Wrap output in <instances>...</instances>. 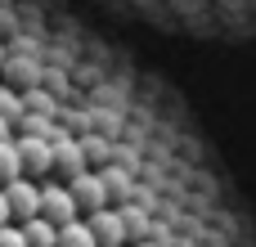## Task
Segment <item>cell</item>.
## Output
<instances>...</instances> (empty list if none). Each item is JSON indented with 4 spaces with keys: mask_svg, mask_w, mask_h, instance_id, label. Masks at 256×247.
Masks as SVG:
<instances>
[{
    "mask_svg": "<svg viewBox=\"0 0 256 247\" xmlns=\"http://www.w3.org/2000/svg\"><path fill=\"white\" fill-rule=\"evenodd\" d=\"M22 238H27V247H58V230H54L50 220L32 216V220L22 225Z\"/></svg>",
    "mask_w": 256,
    "mask_h": 247,
    "instance_id": "8",
    "label": "cell"
},
{
    "mask_svg": "<svg viewBox=\"0 0 256 247\" xmlns=\"http://www.w3.org/2000/svg\"><path fill=\"white\" fill-rule=\"evenodd\" d=\"M58 247H99V243H94V234H90L86 220H72V225L58 230Z\"/></svg>",
    "mask_w": 256,
    "mask_h": 247,
    "instance_id": "10",
    "label": "cell"
},
{
    "mask_svg": "<svg viewBox=\"0 0 256 247\" xmlns=\"http://www.w3.org/2000/svg\"><path fill=\"white\" fill-rule=\"evenodd\" d=\"M18 176H22V158H18V144L9 135V140H0V189L9 180H18Z\"/></svg>",
    "mask_w": 256,
    "mask_h": 247,
    "instance_id": "9",
    "label": "cell"
},
{
    "mask_svg": "<svg viewBox=\"0 0 256 247\" xmlns=\"http://www.w3.org/2000/svg\"><path fill=\"white\" fill-rule=\"evenodd\" d=\"M68 194H72V202H76L81 216H94V212L108 207V194H104L99 171H81V176H72V180H68Z\"/></svg>",
    "mask_w": 256,
    "mask_h": 247,
    "instance_id": "4",
    "label": "cell"
},
{
    "mask_svg": "<svg viewBox=\"0 0 256 247\" xmlns=\"http://www.w3.org/2000/svg\"><path fill=\"white\" fill-rule=\"evenodd\" d=\"M81 171H90L81 140H63V144H54V180L63 176V184H68V180H72V176H81Z\"/></svg>",
    "mask_w": 256,
    "mask_h": 247,
    "instance_id": "7",
    "label": "cell"
},
{
    "mask_svg": "<svg viewBox=\"0 0 256 247\" xmlns=\"http://www.w3.org/2000/svg\"><path fill=\"white\" fill-rule=\"evenodd\" d=\"M18 144V158H22V176L27 180H54V148L40 140V135H14Z\"/></svg>",
    "mask_w": 256,
    "mask_h": 247,
    "instance_id": "2",
    "label": "cell"
},
{
    "mask_svg": "<svg viewBox=\"0 0 256 247\" xmlns=\"http://www.w3.org/2000/svg\"><path fill=\"white\" fill-rule=\"evenodd\" d=\"M81 220L90 225V234H94V243H99V247H130V243H126V225H122L117 207H104V212L81 216Z\"/></svg>",
    "mask_w": 256,
    "mask_h": 247,
    "instance_id": "5",
    "label": "cell"
},
{
    "mask_svg": "<svg viewBox=\"0 0 256 247\" xmlns=\"http://www.w3.org/2000/svg\"><path fill=\"white\" fill-rule=\"evenodd\" d=\"M0 247H27L22 225H0Z\"/></svg>",
    "mask_w": 256,
    "mask_h": 247,
    "instance_id": "11",
    "label": "cell"
},
{
    "mask_svg": "<svg viewBox=\"0 0 256 247\" xmlns=\"http://www.w3.org/2000/svg\"><path fill=\"white\" fill-rule=\"evenodd\" d=\"M9 135H14V130H9V122L0 117V140H9Z\"/></svg>",
    "mask_w": 256,
    "mask_h": 247,
    "instance_id": "13",
    "label": "cell"
},
{
    "mask_svg": "<svg viewBox=\"0 0 256 247\" xmlns=\"http://www.w3.org/2000/svg\"><path fill=\"white\" fill-rule=\"evenodd\" d=\"M4 202H9V216L18 225H27L32 216H40V184L27 180V176H18V180L4 184Z\"/></svg>",
    "mask_w": 256,
    "mask_h": 247,
    "instance_id": "3",
    "label": "cell"
},
{
    "mask_svg": "<svg viewBox=\"0 0 256 247\" xmlns=\"http://www.w3.org/2000/svg\"><path fill=\"white\" fill-rule=\"evenodd\" d=\"M0 225H14V216H9V202H4V189H0Z\"/></svg>",
    "mask_w": 256,
    "mask_h": 247,
    "instance_id": "12",
    "label": "cell"
},
{
    "mask_svg": "<svg viewBox=\"0 0 256 247\" xmlns=\"http://www.w3.org/2000/svg\"><path fill=\"white\" fill-rule=\"evenodd\" d=\"M99 180H104V194H108V207H122V202H130L135 198V189H140V176H130V171H122V166H99Z\"/></svg>",
    "mask_w": 256,
    "mask_h": 247,
    "instance_id": "6",
    "label": "cell"
},
{
    "mask_svg": "<svg viewBox=\"0 0 256 247\" xmlns=\"http://www.w3.org/2000/svg\"><path fill=\"white\" fill-rule=\"evenodd\" d=\"M130 247H162V243H153V238H140V243H130Z\"/></svg>",
    "mask_w": 256,
    "mask_h": 247,
    "instance_id": "14",
    "label": "cell"
},
{
    "mask_svg": "<svg viewBox=\"0 0 256 247\" xmlns=\"http://www.w3.org/2000/svg\"><path fill=\"white\" fill-rule=\"evenodd\" d=\"M40 220H50L54 230L81 220V212H76V202H72L63 180H40Z\"/></svg>",
    "mask_w": 256,
    "mask_h": 247,
    "instance_id": "1",
    "label": "cell"
}]
</instances>
